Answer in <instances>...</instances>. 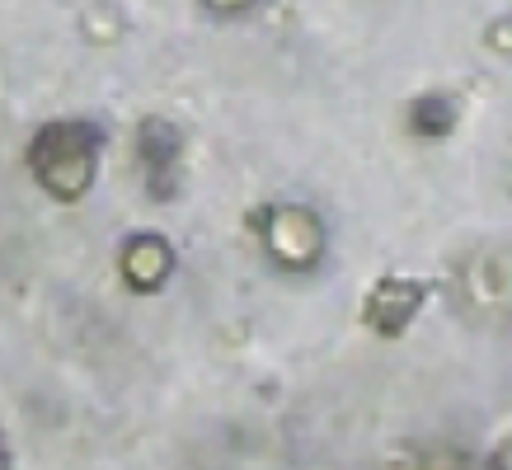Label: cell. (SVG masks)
Segmentation results:
<instances>
[{
	"label": "cell",
	"mask_w": 512,
	"mask_h": 470,
	"mask_svg": "<svg viewBox=\"0 0 512 470\" xmlns=\"http://www.w3.org/2000/svg\"><path fill=\"white\" fill-rule=\"evenodd\" d=\"M264 245L282 268H315L325 254V226L311 207H268L264 212Z\"/></svg>",
	"instance_id": "obj_2"
},
{
	"label": "cell",
	"mask_w": 512,
	"mask_h": 470,
	"mask_svg": "<svg viewBox=\"0 0 512 470\" xmlns=\"http://www.w3.org/2000/svg\"><path fill=\"white\" fill-rule=\"evenodd\" d=\"M170 273H174V250H170V240H165V235L146 231V235H132V240H127L123 278L132 282L137 292H156Z\"/></svg>",
	"instance_id": "obj_5"
},
{
	"label": "cell",
	"mask_w": 512,
	"mask_h": 470,
	"mask_svg": "<svg viewBox=\"0 0 512 470\" xmlns=\"http://www.w3.org/2000/svg\"><path fill=\"white\" fill-rule=\"evenodd\" d=\"M179 151H184V137L179 127L165 123V118H146L137 132V156L141 170H146V184L156 198H170L179 188Z\"/></svg>",
	"instance_id": "obj_3"
},
{
	"label": "cell",
	"mask_w": 512,
	"mask_h": 470,
	"mask_svg": "<svg viewBox=\"0 0 512 470\" xmlns=\"http://www.w3.org/2000/svg\"><path fill=\"white\" fill-rule=\"evenodd\" d=\"M0 470H10V447H5V438H0Z\"/></svg>",
	"instance_id": "obj_8"
},
{
	"label": "cell",
	"mask_w": 512,
	"mask_h": 470,
	"mask_svg": "<svg viewBox=\"0 0 512 470\" xmlns=\"http://www.w3.org/2000/svg\"><path fill=\"white\" fill-rule=\"evenodd\" d=\"M423 297H428V287L414 278H381L372 287V297H367V306H362V315H367V325L376 329V334H400L414 315H419Z\"/></svg>",
	"instance_id": "obj_4"
},
{
	"label": "cell",
	"mask_w": 512,
	"mask_h": 470,
	"mask_svg": "<svg viewBox=\"0 0 512 470\" xmlns=\"http://www.w3.org/2000/svg\"><path fill=\"white\" fill-rule=\"evenodd\" d=\"M99 151H104V132L80 118H62V123L38 127V137L29 141V170L33 179L52 193V198H80L90 193L94 170H99Z\"/></svg>",
	"instance_id": "obj_1"
},
{
	"label": "cell",
	"mask_w": 512,
	"mask_h": 470,
	"mask_svg": "<svg viewBox=\"0 0 512 470\" xmlns=\"http://www.w3.org/2000/svg\"><path fill=\"white\" fill-rule=\"evenodd\" d=\"M451 123H456V104H451V94H419V99H414V109H409V127H414L423 141L447 137Z\"/></svg>",
	"instance_id": "obj_6"
},
{
	"label": "cell",
	"mask_w": 512,
	"mask_h": 470,
	"mask_svg": "<svg viewBox=\"0 0 512 470\" xmlns=\"http://www.w3.org/2000/svg\"><path fill=\"white\" fill-rule=\"evenodd\" d=\"M212 5H221V10H240V5H249V0H212Z\"/></svg>",
	"instance_id": "obj_7"
}]
</instances>
